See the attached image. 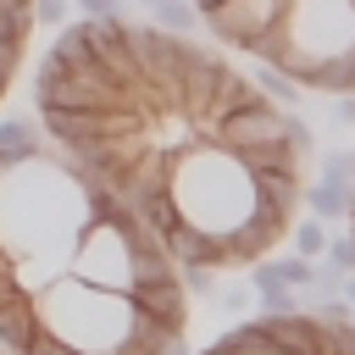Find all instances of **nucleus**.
<instances>
[{"label":"nucleus","mask_w":355,"mask_h":355,"mask_svg":"<svg viewBox=\"0 0 355 355\" xmlns=\"http://www.w3.org/2000/svg\"><path fill=\"white\" fill-rule=\"evenodd\" d=\"M150 11H155V22H150V28H161V33H172V39H183L189 28H200V17H194V6H189V0H155Z\"/></svg>","instance_id":"9d476101"},{"label":"nucleus","mask_w":355,"mask_h":355,"mask_svg":"<svg viewBox=\"0 0 355 355\" xmlns=\"http://www.w3.org/2000/svg\"><path fill=\"white\" fill-rule=\"evenodd\" d=\"M17 6H33V0H0V11H17Z\"/></svg>","instance_id":"aec40b11"},{"label":"nucleus","mask_w":355,"mask_h":355,"mask_svg":"<svg viewBox=\"0 0 355 355\" xmlns=\"http://www.w3.org/2000/svg\"><path fill=\"white\" fill-rule=\"evenodd\" d=\"M122 300H128V311H133V316L155 322L161 333H183V322H189V294L178 288V277H161V283H133Z\"/></svg>","instance_id":"20e7f679"},{"label":"nucleus","mask_w":355,"mask_h":355,"mask_svg":"<svg viewBox=\"0 0 355 355\" xmlns=\"http://www.w3.org/2000/svg\"><path fill=\"white\" fill-rule=\"evenodd\" d=\"M300 205H311V222H338V216H349V183L316 178L311 189H300Z\"/></svg>","instance_id":"0eeeda50"},{"label":"nucleus","mask_w":355,"mask_h":355,"mask_svg":"<svg viewBox=\"0 0 355 355\" xmlns=\"http://www.w3.org/2000/svg\"><path fill=\"white\" fill-rule=\"evenodd\" d=\"M144 6H155V0H144Z\"/></svg>","instance_id":"4be33fe9"},{"label":"nucleus","mask_w":355,"mask_h":355,"mask_svg":"<svg viewBox=\"0 0 355 355\" xmlns=\"http://www.w3.org/2000/svg\"><path fill=\"white\" fill-rule=\"evenodd\" d=\"M333 122L338 128H355V94H338L333 100Z\"/></svg>","instance_id":"a211bd4d"},{"label":"nucleus","mask_w":355,"mask_h":355,"mask_svg":"<svg viewBox=\"0 0 355 355\" xmlns=\"http://www.w3.org/2000/svg\"><path fill=\"white\" fill-rule=\"evenodd\" d=\"M216 294H222L227 311H244V305H250V288H244V283H216Z\"/></svg>","instance_id":"dca6fc26"},{"label":"nucleus","mask_w":355,"mask_h":355,"mask_svg":"<svg viewBox=\"0 0 355 355\" xmlns=\"http://www.w3.org/2000/svg\"><path fill=\"white\" fill-rule=\"evenodd\" d=\"M266 272H272V283L277 288H288V294H305L311 288V261H300V255H277V261H266Z\"/></svg>","instance_id":"9b49d317"},{"label":"nucleus","mask_w":355,"mask_h":355,"mask_svg":"<svg viewBox=\"0 0 355 355\" xmlns=\"http://www.w3.org/2000/svg\"><path fill=\"white\" fill-rule=\"evenodd\" d=\"M283 17H288V0H222V6L200 11V28H211L222 44L250 50L255 39L277 33V28H283Z\"/></svg>","instance_id":"7ed1b4c3"},{"label":"nucleus","mask_w":355,"mask_h":355,"mask_svg":"<svg viewBox=\"0 0 355 355\" xmlns=\"http://www.w3.org/2000/svg\"><path fill=\"white\" fill-rule=\"evenodd\" d=\"M0 55H17V50H6V44H0Z\"/></svg>","instance_id":"412c9836"},{"label":"nucleus","mask_w":355,"mask_h":355,"mask_svg":"<svg viewBox=\"0 0 355 355\" xmlns=\"http://www.w3.org/2000/svg\"><path fill=\"white\" fill-rule=\"evenodd\" d=\"M322 178H333V183H355V150H327Z\"/></svg>","instance_id":"4468645a"},{"label":"nucleus","mask_w":355,"mask_h":355,"mask_svg":"<svg viewBox=\"0 0 355 355\" xmlns=\"http://www.w3.org/2000/svg\"><path fill=\"white\" fill-rule=\"evenodd\" d=\"M327 250V227L322 222H294V255L300 261H316Z\"/></svg>","instance_id":"f8f14e48"},{"label":"nucleus","mask_w":355,"mask_h":355,"mask_svg":"<svg viewBox=\"0 0 355 355\" xmlns=\"http://www.w3.org/2000/svg\"><path fill=\"white\" fill-rule=\"evenodd\" d=\"M161 255L172 261V272H183V266H222V239H211V233H200L194 222H178L166 239H161Z\"/></svg>","instance_id":"39448f33"},{"label":"nucleus","mask_w":355,"mask_h":355,"mask_svg":"<svg viewBox=\"0 0 355 355\" xmlns=\"http://www.w3.org/2000/svg\"><path fill=\"white\" fill-rule=\"evenodd\" d=\"M67 11H72V0H33V22H55V28H67Z\"/></svg>","instance_id":"2eb2a0df"},{"label":"nucleus","mask_w":355,"mask_h":355,"mask_svg":"<svg viewBox=\"0 0 355 355\" xmlns=\"http://www.w3.org/2000/svg\"><path fill=\"white\" fill-rule=\"evenodd\" d=\"M72 6H78L89 22H100V17H116V0H72Z\"/></svg>","instance_id":"f3484780"},{"label":"nucleus","mask_w":355,"mask_h":355,"mask_svg":"<svg viewBox=\"0 0 355 355\" xmlns=\"http://www.w3.org/2000/svg\"><path fill=\"white\" fill-rule=\"evenodd\" d=\"M305 89H322V94H333V100H338V94H349V89H355V50H349V55L322 61V67L311 72V83H305Z\"/></svg>","instance_id":"6e6552de"},{"label":"nucleus","mask_w":355,"mask_h":355,"mask_svg":"<svg viewBox=\"0 0 355 355\" xmlns=\"http://www.w3.org/2000/svg\"><path fill=\"white\" fill-rule=\"evenodd\" d=\"M33 333H39L33 300H28V294H11V300H0V355H28Z\"/></svg>","instance_id":"423d86ee"},{"label":"nucleus","mask_w":355,"mask_h":355,"mask_svg":"<svg viewBox=\"0 0 355 355\" xmlns=\"http://www.w3.org/2000/svg\"><path fill=\"white\" fill-rule=\"evenodd\" d=\"M178 288H183L189 300H194V294H216V272H211V266H183V272H178Z\"/></svg>","instance_id":"ddd939ff"},{"label":"nucleus","mask_w":355,"mask_h":355,"mask_svg":"<svg viewBox=\"0 0 355 355\" xmlns=\"http://www.w3.org/2000/svg\"><path fill=\"white\" fill-rule=\"evenodd\" d=\"M67 277L100 294H128L133 283V250H128V222H94L78 233L67 255Z\"/></svg>","instance_id":"f03ea898"},{"label":"nucleus","mask_w":355,"mask_h":355,"mask_svg":"<svg viewBox=\"0 0 355 355\" xmlns=\"http://www.w3.org/2000/svg\"><path fill=\"white\" fill-rule=\"evenodd\" d=\"M283 44L294 50V61H305V83H311L322 61L355 50V0H288Z\"/></svg>","instance_id":"f257e3e1"},{"label":"nucleus","mask_w":355,"mask_h":355,"mask_svg":"<svg viewBox=\"0 0 355 355\" xmlns=\"http://www.w3.org/2000/svg\"><path fill=\"white\" fill-rule=\"evenodd\" d=\"M161 355H194V349H189V344H183V338H172V344H166V349H161Z\"/></svg>","instance_id":"6ab92c4d"},{"label":"nucleus","mask_w":355,"mask_h":355,"mask_svg":"<svg viewBox=\"0 0 355 355\" xmlns=\"http://www.w3.org/2000/svg\"><path fill=\"white\" fill-rule=\"evenodd\" d=\"M133 222H139L150 239H166V233H172L183 216H178V200H172V194H155V200H144V205L133 211Z\"/></svg>","instance_id":"1a4fd4ad"}]
</instances>
